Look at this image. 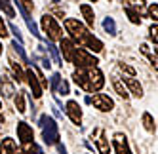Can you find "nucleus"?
Here are the masks:
<instances>
[{
    "label": "nucleus",
    "mask_w": 158,
    "mask_h": 154,
    "mask_svg": "<svg viewBox=\"0 0 158 154\" xmlns=\"http://www.w3.org/2000/svg\"><path fill=\"white\" fill-rule=\"evenodd\" d=\"M65 29L69 30L71 40L76 42V44H84V46H86L88 38L92 36V34L88 32V29H86L78 19H65Z\"/></svg>",
    "instance_id": "1"
},
{
    "label": "nucleus",
    "mask_w": 158,
    "mask_h": 154,
    "mask_svg": "<svg viewBox=\"0 0 158 154\" xmlns=\"http://www.w3.org/2000/svg\"><path fill=\"white\" fill-rule=\"evenodd\" d=\"M40 126H42V137L48 145H57L59 143V129L57 124L53 122V118L50 116H40Z\"/></svg>",
    "instance_id": "2"
},
{
    "label": "nucleus",
    "mask_w": 158,
    "mask_h": 154,
    "mask_svg": "<svg viewBox=\"0 0 158 154\" xmlns=\"http://www.w3.org/2000/svg\"><path fill=\"white\" fill-rule=\"evenodd\" d=\"M71 63H74L78 69H89V67H97V59L92 55V53H88L86 50H82V48H76L74 50V55H73V61Z\"/></svg>",
    "instance_id": "3"
},
{
    "label": "nucleus",
    "mask_w": 158,
    "mask_h": 154,
    "mask_svg": "<svg viewBox=\"0 0 158 154\" xmlns=\"http://www.w3.org/2000/svg\"><path fill=\"white\" fill-rule=\"evenodd\" d=\"M86 103L94 105L95 108H99L101 112H109V111L114 108V101H112L109 95H105V93H95L94 97H86Z\"/></svg>",
    "instance_id": "4"
},
{
    "label": "nucleus",
    "mask_w": 158,
    "mask_h": 154,
    "mask_svg": "<svg viewBox=\"0 0 158 154\" xmlns=\"http://www.w3.org/2000/svg\"><path fill=\"white\" fill-rule=\"evenodd\" d=\"M42 29H44V32L48 34L50 40H61V38H63V36H61L59 25L55 23V19H53L52 15H48V14L42 17Z\"/></svg>",
    "instance_id": "5"
},
{
    "label": "nucleus",
    "mask_w": 158,
    "mask_h": 154,
    "mask_svg": "<svg viewBox=\"0 0 158 154\" xmlns=\"http://www.w3.org/2000/svg\"><path fill=\"white\" fill-rule=\"evenodd\" d=\"M84 71H86V76H88V82H89V87H92V91H99L101 87L105 86L103 72H101L97 67H89V69H84Z\"/></svg>",
    "instance_id": "6"
},
{
    "label": "nucleus",
    "mask_w": 158,
    "mask_h": 154,
    "mask_svg": "<svg viewBox=\"0 0 158 154\" xmlns=\"http://www.w3.org/2000/svg\"><path fill=\"white\" fill-rule=\"evenodd\" d=\"M92 139H95V145H97V150L99 154H110V147H109V139L105 137V131L103 129H94L92 133Z\"/></svg>",
    "instance_id": "7"
},
{
    "label": "nucleus",
    "mask_w": 158,
    "mask_h": 154,
    "mask_svg": "<svg viewBox=\"0 0 158 154\" xmlns=\"http://www.w3.org/2000/svg\"><path fill=\"white\" fill-rule=\"evenodd\" d=\"M25 78L29 80V86H31V90H32V95L38 99V97L42 95V86H40L38 76L35 74V69H27V71H25Z\"/></svg>",
    "instance_id": "8"
},
{
    "label": "nucleus",
    "mask_w": 158,
    "mask_h": 154,
    "mask_svg": "<svg viewBox=\"0 0 158 154\" xmlns=\"http://www.w3.org/2000/svg\"><path fill=\"white\" fill-rule=\"evenodd\" d=\"M17 137H19L21 143H32V139H35V131H32V128L27 122H19L17 124Z\"/></svg>",
    "instance_id": "9"
},
{
    "label": "nucleus",
    "mask_w": 158,
    "mask_h": 154,
    "mask_svg": "<svg viewBox=\"0 0 158 154\" xmlns=\"http://www.w3.org/2000/svg\"><path fill=\"white\" fill-rule=\"evenodd\" d=\"M112 143H114V150L116 154H131L130 150V145H128V139L124 133H114V139H112Z\"/></svg>",
    "instance_id": "10"
},
{
    "label": "nucleus",
    "mask_w": 158,
    "mask_h": 154,
    "mask_svg": "<svg viewBox=\"0 0 158 154\" xmlns=\"http://www.w3.org/2000/svg\"><path fill=\"white\" fill-rule=\"evenodd\" d=\"M59 42H61V44H59V50H61V53H63V57L71 63V61H73V55H74V50H76L74 42H73L71 38H61Z\"/></svg>",
    "instance_id": "11"
},
{
    "label": "nucleus",
    "mask_w": 158,
    "mask_h": 154,
    "mask_svg": "<svg viewBox=\"0 0 158 154\" xmlns=\"http://www.w3.org/2000/svg\"><path fill=\"white\" fill-rule=\"evenodd\" d=\"M65 111H67V114H69V118L73 120L74 124H80L82 122V108H80V105H78L76 101H69Z\"/></svg>",
    "instance_id": "12"
},
{
    "label": "nucleus",
    "mask_w": 158,
    "mask_h": 154,
    "mask_svg": "<svg viewBox=\"0 0 158 154\" xmlns=\"http://www.w3.org/2000/svg\"><path fill=\"white\" fill-rule=\"evenodd\" d=\"M0 93H2L6 99H12L14 93H15V87H14V82L8 78V76H2L0 78Z\"/></svg>",
    "instance_id": "13"
},
{
    "label": "nucleus",
    "mask_w": 158,
    "mask_h": 154,
    "mask_svg": "<svg viewBox=\"0 0 158 154\" xmlns=\"http://www.w3.org/2000/svg\"><path fill=\"white\" fill-rule=\"evenodd\" d=\"M0 154H19V148L15 145V141L14 139H2V143H0Z\"/></svg>",
    "instance_id": "14"
},
{
    "label": "nucleus",
    "mask_w": 158,
    "mask_h": 154,
    "mask_svg": "<svg viewBox=\"0 0 158 154\" xmlns=\"http://www.w3.org/2000/svg\"><path fill=\"white\" fill-rule=\"evenodd\" d=\"M73 78H74V82L80 86L84 91H92V87H89V82H88V76H86V71H84V69H78V71L73 74Z\"/></svg>",
    "instance_id": "15"
},
{
    "label": "nucleus",
    "mask_w": 158,
    "mask_h": 154,
    "mask_svg": "<svg viewBox=\"0 0 158 154\" xmlns=\"http://www.w3.org/2000/svg\"><path fill=\"white\" fill-rule=\"evenodd\" d=\"M124 2V6H126L128 10H133L135 14H145V10H147V6H145V0H122Z\"/></svg>",
    "instance_id": "16"
},
{
    "label": "nucleus",
    "mask_w": 158,
    "mask_h": 154,
    "mask_svg": "<svg viewBox=\"0 0 158 154\" xmlns=\"http://www.w3.org/2000/svg\"><path fill=\"white\" fill-rule=\"evenodd\" d=\"M10 67H12V71H14V74H15V78H17V82H23V78H25V71L21 69V65L15 61V57L10 53Z\"/></svg>",
    "instance_id": "17"
},
{
    "label": "nucleus",
    "mask_w": 158,
    "mask_h": 154,
    "mask_svg": "<svg viewBox=\"0 0 158 154\" xmlns=\"http://www.w3.org/2000/svg\"><path fill=\"white\" fill-rule=\"evenodd\" d=\"M124 84L130 87V91H131L135 97H141V95H143V87H141V84H139L137 80H133V78H124Z\"/></svg>",
    "instance_id": "18"
},
{
    "label": "nucleus",
    "mask_w": 158,
    "mask_h": 154,
    "mask_svg": "<svg viewBox=\"0 0 158 154\" xmlns=\"http://www.w3.org/2000/svg\"><path fill=\"white\" fill-rule=\"evenodd\" d=\"M19 154H44V152L36 143L32 141V143H23V147L19 148Z\"/></svg>",
    "instance_id": "19"
},
{
    "label": "nucleus",
    "mask_w": 158,
    "mask_h": 154,
    "mask_svg": "<svg viewBox=\"0 0 158 154\" xmlns=\"http://www.w3.org/2000/svg\"><path fill=\"white\" fill-rule=\"evenodd\" d=\"M80 12H82V15H84V19H86V23H88L89 27H94V23H95V15H94L92 6L82 4V6H80Z\"/></svg>",
    "instance_id": "20"
},
{
    "label": "nucleus",
    "mask_w": 158,
    "mask_h": 154,
    "mask_svg": "<svg viewBox=\"0 0 158 154\" xmlns=\"http://www.w3.org/2000/svg\"><path fill=\"white\" fill-rule=\"evenodd\" d=\"M86 46H88L89 50H92V51L99 53L101 50H103V42H101V40H97L95 36H89V38H88V42H86Z\"/></svg>",
    "instance_id": "21"
},
{
    "label": "nucleus",
    "mask_w": 158,
    "mask_h": 154,
    "mask_svg": "<svg viewBox=\"0 0 158 154\" xmlns=\"http://www.w3.org/2000/svg\"><path fill=\"white\" fill-rule=\"evenodd\" d=\"M112 86H114V90H116V93H118L120 97H124V99H128V97H130L128 91H126V87H124V84H122V80L114 78V80H112Z\"/></svg>",
    "instance_id": "22"
},
{
    "label": "nucleus",
    "mask_w": 158,
    "mask_h": 154,
    "mask_svg": "<svg viewBox=\"0 0 158 154\" xmlns=\"http://www.w3.org/2000/svg\"><path fill=\"white\" fill-rule=\"evenodd\" d=\"M103 29L109 32V34H114V32H116V23H114V19H112V17H105Z\"/></svg>",
    "instance_id": "23"
},
{
    "label": "nucleus",
    "mask_w": 158,
    "mask_h": 154,
    "mask_svg": "<svg viewBox=\"0 0 158 154\" xmlns=\"http://www.w3.org/2000/svg\"><path fill=\"white\" fill-rule=\"evenodd\" d=\"M0 8L4 10V14H6L8 17H15V12H14L12 2H10V0H0Z\"/></svg>",
    "instance_id": "24"
},
{
    "label": "nucleus",
    "mask_w": 158,
    "mask_h": 154,
    "mask_svg": "<svg viewBox=\"0 0 158 154\" xmlns=\"http://www.w3.org/2000/svg\"><path fill=\"white\" fill-rule=\"evenodd\" d=\"M15 108H17V112H25L27 108H25V93L23 91H19L17 97H15Z\"/></svg>",
    "instance_id": "25"
},
{
    "label": "nucleus",
    "mask_w": 158,
    "mask_h": 154,
    "mask_svg": "<svg viewBox=\"0 0 158 154\" xmlns=\"http://www.w3.org/2000/svg\"><path fill=\"white\" fill-rule=\"evenodd\" d=\"M141 120H143V126H145L147 131H154V120H152V116L149 112H145Z\"/></svg>",
    "instance_id": "26"
},
{
    "label": "nucleus",
    "mask_w": 158,
    "mask_h": 154,
    "mask_svg": "<svg viewBox=\"0 0 158 154\" xmlns=\"http://www.w3.org/2000/svg\"><path fill=\"white\" fill-rule=\"evenodd\" d=\"M12 50H15L17 53H19V59H21V63H27V55H25V51H23V46L21 44H17V42H12V46H10Z\"/></svg>",
    "instance_id": "27"
},
{
    "label": "nucleus",
    "mask_w": 158,
    "mask_h": 154,
    "mask_svg": "<svg viewBox=\"0 0 158 154\" xmlns=\"http://www.w3.org/2000/svg\"><path fill=\"white\" fill-rule=\"evenodd\" d=\"M147 14H149V17L152 21H158V4H151L147 8Z\"/></svg>",
    "instance_id": "28"
},
{
    "label": "nucleus",
    "mask_w": 158,
    "mask_h": 154,
    "mask_svg": "<svg viewBox=\"0 0 158 154\" xmlns=\"http://www.w3.org/2000/svg\"><path fill=\"white\" fill-rule=\"evenodd\" d=\"M55 93H59V95H69V84H67L65 80H61L59 86H57V90H55Z\"/></svg>",
    "instance_id": "29"
},
{
    "label": "nucleus",
    "mask_w": 158,
    "mask_h": 154,
    "mask_svg": "<svg viewBox=\"0 0 158 154\" xmlns=\"http://www.w3.org/2000/svg\"><path fill=\"white\" fill-rule=\"evenodd\" d=\"M126 12H128V17H130V21H131V23H141V17H139V14H135L133 10H128V8H126Z\"/></svg>",
    "instance_id": "30"
},
{
    "label": "nucleus",
    "mask_w": 158,
    "mask_h": 154,
    "mask_svg": "<svg viewBox=\"0 0 158 154\" xmlns=\"http://www.w3.org/2000/svg\"><path fill=\"white\" fill-rule=\"evenodd\" d=\"M59 82H61V74H59V72H55V74L52 76V90H53V91L57 90V86H59Z\"/></svg>",
    "instance_id": "31"
},
{
    "label": "nucleus",
    "mask_w": 158,
    "mask_h": 154,
    "mask_svg": "<svg viewBox=\"0 0 158 154\" xmlns=\"http://www.w3.org/2000/svg\"><path fill=\"white\" fill-rule=\"evenodd\" d=\"M118 69H120V71H124V72H128L130 76H133V74H135V69H133V67H130V65H126V63H120V65H118Z\"/></svg>",
    "instance_id": "32"
},
{
    "label": "nucleus",
    "mask_w": 158,
    "mask_h": 154,
    "mask_svg": "<svg viewBox=\"0 0 158 154\" xmlns=\"http://www.w3.org/2000/svg\"><path fill=\"white\" fill-rule=\"evenodd\" d=\"M149 32H151V40H152L154 44H158V25H152Z\"/></svg>",
    "instance_id": "33"
},
{
    "label": "nucleus",
    "mask_w": 158,
    "mask_h": 154,
    "mask_svg": "<svg viewBox=\"0 0 158 154\" xmlns=\"http://www.w3.org/2000/svg\"><path fill=\"white\" fill-rule=\"evenodd\" d=\"M27 27L31 29V32H32V34H35V36H40V32H38V29H36V25H35V23H32V21H31V19H27Z\"/></svg>",
    "instance_id": "34"
},
{
    "label": "nucleus",
    "mask_w": 158,
    "mask_h": 154,
    "mask_svg": "<svg viewBox=\"0 0 158 154\" xmlns=\"http://www.w3.org/2000/svg\"><path fill=\"white\" fill-rule=\"evenodd\" d=\"M46 50H48V51L52 53V57H53V61H55V63H59V55H57V51H55V48L52 46V44H48V48H46Z\"/></svg>",
    "instance_id": "35"
},
{
    "label": "nucleus",
    "mask_w": 158,
    "mask_h": 154,
    "mask_svg": "<svg viewBox=\"0 0 158 154\" xmlns=\"http://www.w3.org/2000/svg\"><path fill=\"white\" fill-rule=\"evenodd\" d=\"M0 36H2V38L8 36V27H6V23L2 21V17H0Z\"/></svg>",
    "instance_id": "36"
},
{
    "label": "nucleus",
    "mask_w": 158,
    "mask_h": 154,
    "mask_svg": "<svg viewBox=\"0 0 158 154\" xmlns=\"http://www.w3.org/2000/svg\"><path fill=\"white\" fill-rule=\"evenodd\" d=\"M17 2H19L21 6H23V8L27 10V12H29V10H32V2H31V0H17Z\"/></svg>",
    "instance_id": "37"
},
{
    "label": "nucleus",
    "mask_w": 158,
    "mask_h": 154,
    "mask_svg": "<svg viewBox=\"0 0 158 154\" xmlns=\"http://www.w3.org/2000/svg\"><path fill=\"white\" fill-rule=\"evenodd\" d=\"M10 29H12V30H14V34H15V36H17V40L21 42V32H19V29H17L15 25H10Z\"/></svg>",
    "instance_id": "38"
},
{
    "label": "nucleus",
    "mask_w": 158,
    "mask_h": 154,
    "mask_svg": "<svg viewBox=\"0 0 158 154\" xmlns=\"http://www.w3.org/2000/svg\"><path fill=\"white\" fill-rule=\"evenodd\" d=\"M0 124H4V114H2V103H0Z\"/></svg>",
    "instance_id": "39"
},
{
    "label": "nucleus",
    "mask_w": 158,
    "mask_h": 154,
    "mask_svg": "<svg viewBox=\"0 0 158 154\" xmlns=\"http://www.w3.org/2000/svg\"><path fill=\"white\" fill-rule=\"evenodd\" d=\"M0 53H2V46H0Z\"/></svg>",
    "instance_id": "40"
},
{
    "label": "nucleus",
    "mask_w": 158,
    "mask_h": 154,
    "mask_svg": "<svg viewBox=\"0 0 158 154\" xmlns=\"http://www.w3.org/2000/svg\"><path fill=\"white\" fill-rule=\"evenodd\" d=\"M89 2H95V0H89Z\"/></svg>",
    "instance_id": "41"
},
{
    "label": "nucleus",
    "mask_w": 158,
    "mask_h": 154,
    "mask_svg": "<svg viewBox=\"0 0 158 154\" xmlns=\"http://www.w3.org/2000/svg\"><path fill=\"white\" fill-rule=\"evenodd\" d=\"M109 2H110V0H109Z\"/></svg>",
    "instance_id": "42"
}]
</instances>
